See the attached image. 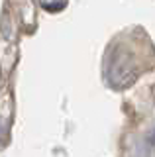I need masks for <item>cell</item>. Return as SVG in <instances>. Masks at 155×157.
<instances>
[{"label": "cell", "instance_id": "obj_1", "mask_svg": "<svg viewBox=\"0 0 155 157\" xmlns=\"http://www.w3.org/2000/svg\"><path fill=\"white\" fill-rule=\"evenodd\" d=\"M153 141H155V136H153Z\"/></svg>", "mask_w": 155, "mask_h": 157}]
</instances>
